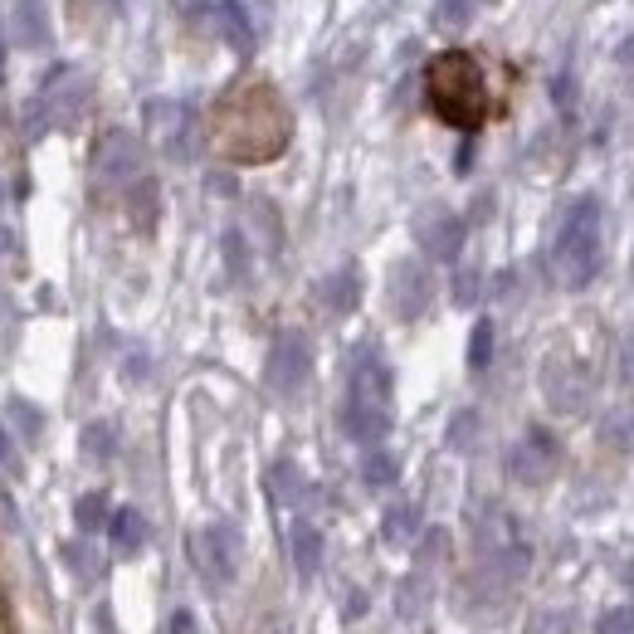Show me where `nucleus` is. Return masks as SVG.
I'll list each match as a JSON object with an SVG mask.
<instances>
[{"label": "nucleus", "mask_w": 634, "mask_h": 634, "mask_svg": "<svg viewBox=\"0 0 634 634\" xmlns=\"http://www.w3.org/2000/svg\"><path fill=\"white\" fill-rule=\"evenodd\" d=\"M146 176V152L128 128H108L94 146V181L98 190H132Z\"/></svg>", "instance_id": "7"}, {"label": "nucleus", "mask_w": 634, "mask_h": 634, "mask_svg": "<svg viewBox=\"0 0 634 634\" xmlns=\"http://www.w3.org/2000/svg\"><path fill=\"white\" fill-rule=\"evenodd\" d=\"M220 142L240 162H269L288 142V112L274 98V88H240L220 108Z\"/></svg>", "instance_id": "1"}, {"label": "nucleus", "mask_w": 634, "mask_h": 634, "mask_svg": "<svg viewBox=\"0 0 634 634\" xmlns=\"http://www.w3.org/2000/svg\"><path fill=\"white\" fill-rule=\"evenodd\" d=\"M493 361V323L483 317V323H473V337H469V367L483 371Z\"/></svg>", "instance_id": "27"}, {"label": "nucleus", "mask_w": 634, "mask_h": 634, "mask_svg": "<svg viewBox=\"0 0 634 634\" xmlns=\"http://www.w3.org/2000/svg\"><path fill=\"white\" fill-rule=\"evenodd\" d=\"M200 15H210V25L220 30V40L234 54H254V25H249L244 0H220V6H206Z\"/></svg>", "instance_id": "14"}, {"label": "nucleus", "mask_w": 634, "mask_h": 634, "mask_svg": "<svg viewBox=\"0 0 634 634\" xmlns=\"http://www.w3.org/2000/svg\"><path fill=\"white\" fill-rule=\"evenodd\" d=\"M88 103H94V84H88V74L74 69V64H59V69L44 78L40 98L25 112L30 138H40V132H50V128H78Z\"/></svg>", "instance_id": "5"}, {"label": "nucleus", "mask_w": 634, "mask_h": 634, "mask_svg": "<svg viewBox=\"0 0 634 634\" xmlns=\"http://www.w3.org/2000/svg\"><path fill=\"white\" fill-rule=\"evenodd\" d=\"M429 88V108L459 132H479V122L489 118V84H483V69L473 54L463 50H445L425 74Z\"/></svg>", "instance_id": "2"}, {"label": "nucleus", "mask_w": 634, "mask_h": 634, "mask_svg": "<svg viewBox=\"0 0 634 634\" xmlns=\"http://www.w3.org/2000/svg\"><path fill=\"white\" fill-rule=\"evenodd\" d=\"M112 547H118V557H132V551H142V542H146V517L138 513V507H118L112 513Z\"/></svg>", "instance_id": "17"}, {"label": "nucleus", "mask_w": 634, "mask_h": 634, "mask_svg": "<svg viewBox=\"0 0 634 634\" xmlns=\"http://www.w3.org/2000/svg\"><path fill=\"white\" fill-rule=\"evenodd\" d=\"M381 537L391 542V547H405V542L420 537V507L411 503H395L386 517H381Z\"/></svg>", "instance_id": "19"}, {"label": "nucleus", "mask_w": 634, "mask_h": 634, "mask_svg": "<svg viewBox=\"0 0 634 634\" xmlns=\"http://www.w3.org/2000/svg\"><path fill=\"white\" fill-rule=\"evenodd\" d=\"M313 371V352H308V337L303 332H278L274 347H269V361H264V381L274 395H298L303 381Z\"/></svg>", "instance_id": "9"}, {"label": "nucleus", "mask_w": 634, "mask_h": 634, "mask_svg": "<svg viewBox=\"0 0 634 634\" xmlns=\"http://www.w3.org/2000/svg\"><path fill=\"white\" fill-rule=\"evenodd\" d=\"M455 303H459V308L479 303V274H473V269H463V274L455 278Z\"/></svg>", "instance_id": "30"}, {"label": "nucleus", "mask_w": 634, "mask_h": 634, "mask_svg": "<svg viewBox=\"0 0 634 634\" xmlns=\"http://www.w3.org/2000/svg\"><path fill=\"white\" fill-rule=\"evenodd\" d=\"M395 473H401V463H395V459L386 455V449H371V455L361 459V479H367L371 489H391Z\"/></svg>", "instance_id": "23"}, {"label": "nucleus", "mask_w": 634, "mask_h": 634, "mask_svg": "<svg viewBox=\"0 0 634 634\" xmlns=\"http://www.w3.org/2000/svg\"><path fill=\"white\" fill-rule=\"evenodd\" d=\"M269 489H274L278 503H303L308 479L298 473V463H274V469H269Z\"/></svg>", "instance_id": "21"}, {"label": "nucleus", "mask_w": 634, "mask_h": 634, "mask_svg": "<svg viewBox=\"0 0 634 634\" xmlns=\"http://www.w3.org/2000/svg\"><path fill=\"white\" fill-rule=\"evenodd\" d=\"M225 259H230V269H234V274H244V240H240V234H225Z\"/></svg>", "instance_id": "32"}, {"label": "nucleus", "mask_w": 634, "mask_h": 634, "mask_svg": "<svg viewBox=\"0 0 634 634\" xmlns=\"http://www.w3.org/2000/svg\"><path fill=\"white\" fill-rule=\"evenodd\" d=\"M166 634H190V615H186V610H176V620H172V630H166Z\"/></svg>", "instance_id": "34"}, {"label": "nucleus", "mask_w": 634, "mask_h": 634, "mask_svg": "<svg viewBox=\"0 0 634 634\" xmlns=\"http://www.w3.org/2000/svg\"><path fill=\"white\" fill-rule=\"evenodd\" d=\"M146 138L172 162H190L200 152V122L181 98H152L146 103Z\"/></svg>", "instance_id": "6"}, {"label": "nucleus", "mask_w": 634, "mask_h": 634, "mask_svg": "<svg viewBox=\"0 0 634 634\" xmlns=\"http://www.w3.org/2000/svg\"><path fill=\"white\" fill-rule=\"evenodd\" d=\"M6 244H10V234H6V230H0V249H6Z\"/></svg>", "instance_id": "35"}, {"label": "nucleus", "mask_w": 634, "mask_h": 634, "mask_svg": "<svg viewBox=\"0 0 634 634\" xmlns=\"http://www.w3.org/2000/svg\"><path fill=\"white\" fill-rule=\"evenodd\" d=\"M0 473H20V455H15V445H10V435H6V425H0Z\"/></svg>", "instance_id": "31"}, {"label": "nucleus", "mask_w": 634, "mask_h": 634, "mask_svg": "<svg viewBox=\"0 0 634 634\" xmlns=\"http://www.w3.org/2000/svg\"><path fill=\"white\" fill-rule=\"evenodd\" d=\"M240 551H244V542H240V527L234 523H210V527H200L196 537H190V557H196L200 576L215 581V586L234 581V571H240Z\"/></svg>", "instance_id": "8"}, {"label": "nucleus", "mask_w": 634, "mask_h": 634, "mask_svg": "<svg viewBox=\"0 0 634 634\" xmlns=\"http://www.w3.org/2000/svg\"><path fill=\"white\" fill-rule=\"evenodd\" d=\"M595 634H634V610H605L595 620Z\"/></svg>", "instance_id": "29"}, {"label": "nucleus", "mask_w": 634, "mask_h": 634, "mask_svg": "<svg viewBox=\"0 0 634 634\" xmlns=\"http://www.w3.org/2000/svg\"><path fill=\"white\" fill-rule=\"evenodd\" d=\"M112 445H118V429H112L108 420H94L84 429V455L88 459H98V463L112 459Z\"/></svg>", "instance_id": "25"}, {"label": "nucleus", "mask_w": 634, "mask_h": 634, "mask_svg": "<svg viewBox=\"0 0 634 634\" xmlns=\"http://www.w3.org/2000/svg\"><path fill=\"white\" fill-rule=\"evenodd\" d=\"M64 561L74 566L78 581H98V571H103V561H98V551L88 547V542H69V547H64Z\"/></svg>", "instance_id": "26"}, {"label": "nucleus", "mask_w": 634, "mask_h": 634, "mask_svg": "<svg viewBox=\"0 0 634 634\" xmlns=\"http://www.w3.org/2000/svg\"><path fill=\"white\" fill-rule=\"evenodd\" d=\"M293 566H298V576H317V566H323V532L313 523H293Z\"/></svg>", "instance_id": "18"}, {"label": "nucleus", "mask_w": 634, "mask_h": 634, "mask_svg": "<svg viewBox=\"0 0 634 634\" xmlns=\"http://www.w3.org/2000/svg\"><path fill=\"white\" fill-rule=\"evenodd\" d=\"M542 391H547V401L557 405L561 415H581L586 405H591V371H586V361L576 357H551L547 371H542Z\"/></svg>", "instance_id": "10"}, {"label": "nucleus", "mask_w": 634, "mask_h": 634, "mask_svg": "<svg viewBox=\"0 0 634 634\" xmlns=\"http://www.w3.org/2000/svg\"><path fill=\"white\" fill-rule=\"evenodd\" d=\"M10 35H15L20 50H44V44H50V15H44V0H15Z\"/></svg>", "instance_id": "15"}, {"label": "nucleus", "mask_w": 634, "mask_h": 634, "mask_svg": "<svg viewBox=\"0 0 634 634\" xmlns=\"http://www.w3.org/2000/svg\"><path fill=\"white\" fill-rule=\"evenodd\" d=\"M479 15V0H435V25L439 30H463Z\"/></svg>", "instance_id": "24"}, {"label": "nucleus", "mask_w": 634, "mask_h": 634, "mask_svg": "<svg viewBox=\"0 0 634 634\" xmlns=\"http://www.w3.org/2000/svg\"><path fill=\"white\" fill-rule=\"evenodd\" d=\"M128 210H132V225H138V230H152L156 225V181L152 176H142L138 186L128 190Z\"/></svg>", "instance_id": "22"}, {"label": "nucleus", "mask_w": 634, "mask_h": 634, "mask_svg": "<svg viewBox=\"0 0 634 634\" xmlns=\"http://www.w3.org/2000/svg\"><path fill=\"white\" fill-rule=\"evenodd\" d=\"M600 254H605V244H600V200L581 196L566 210L557 244H551V274H557L561 288L576 293L600 274Z\"/></svg>", "instance_id": "4"}, {"label": "nucleus", "mask_w": 634, "mask_h": 634, "mask_svg": "<svg viewBox=\"0 0 634 634\" xmlns=\"http://www.w3.org/2000/svg\"><path fill=\"white\" fill-rule=\"evenodd\" d=\"M415 240H420V249L429 259L455 264L459 249H463V220L455 210H445V206H429V210L415 215Z\"/></svg>", "instance_id": "12"}, {"label": "nucleus", "mask_w": 634, "mask_h": 634, "mask_svg": "<svg viewBox=\"0 0 634 634\" xmlns=\"http://www.w3.org/2000/svg\"><path fill=\"white\" fill-rule=\"evenodd\" d=\"M557 463H561L557 439H551L547 429H527V439L513 449V455H507V473H513L523 489H542V483H551Z\"/></svg>", "instance_id": "11"}, {"label": "nucleus", "mask_w": 634, "mask_h": 634, "mask_svg": "<svg viewBox=\"0 0 634 634\" xmlns=\"http://www.w3.org/2000/svg\"><path fill=\"white\" fill-rule=\"evenodd\" d=\"M429 293H435V283H429V269L420 264V259H405V264H395L391 298H395V313H401L405 323H415V317L429 308Z\"/></svg>", "instance_id": "13"}, {"label": "nucleus", "mask_w": 634, "mask_h": 634, "mask_svg": "<svg viewBox=\"0 0 634 634\" xmlns=\"http://www.w3.org/2000/svg\"><path fill=\"white\" fill-rule=\"evenodd\" d=\"M620 371H625V381L634 386V327L625 332V342H620Z\"/></svg>", "instance_id": "33"}, {"label": "nucleus", "mask_w": 634, "mask_h": 634, "mask_svg": "<svg viewBox=\"0 0 634 634\" xmlns=\"http://www.w3.org/2000/svg\"><path fill=\"white\" fill-rule=\"evenodd\" d=\"M74 523L78 532H103L112 523V507H108V493H84L74 503Z\"/></svg>", "instance_id": "20"}, {"label": "nucleus", "mask_w": 634, "mask_h": 634, "mask_svg": "<svg viewBox=\"0 0 634 634\" xmlns=\"http://www.w3.org/2000/svg\"><path fill=\"white\" fill-rule=\"evenodd\" d=\"M317 293H323L327 313H352L357 303H361V274H357L352 264H347V269H337V274H327Z\"/></svg>", "instance_id": "16"}, {"label": "nucleus", "mask_w": 634, "mask_h": 634, "mask_svg": "<svg viewBox=\"0 0 634 634\" xmlns=\"http://www.w3.org/2000/svg\"><path fill=\"white\" fill-rule=\"evenodd\" d=\"M605 439L610 445H620L625 455H634V411H615L605 420Z\"/></svg>", "instance_id": "28"}, {"label": "nucleus", "mask_w": 634, "mask_h": 634, "mask_svg": "<svg viewBox=\"0 0 634 634\" xmlns=\"http://www.w3.org/2000/svg\"><path fill=\"white\" fill-rule=\"evenodd\" d=\"M342 429L357 439V445H381V439L391 435V367L381 361L376 347H361L352 357Z\"/></svg>", "instance_id": "3"}]
</instances>
